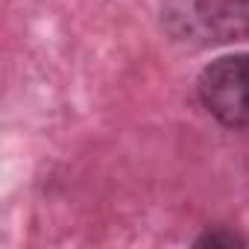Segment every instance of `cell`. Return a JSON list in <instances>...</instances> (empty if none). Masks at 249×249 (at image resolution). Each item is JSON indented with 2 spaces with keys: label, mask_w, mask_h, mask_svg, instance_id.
Masks as SVG:
<instances>
[{
  "label": "cell",
  "mask_w": 249,
  "mask_h": 249,
  "mask_svg": "<svg viewBox=\"0 0 249 249\" xmlns=\"http://www.w3.org/2000/svg\"><path fill=\"white\" fill-rule=\"evenodd\" d=\"M199 106L226 129H249V50L217 56L196 76Z\"/></svg>",
  "instance_id": "7a4b0ae2"
},
{
  "label": "cell",
  "mask_w": 249,
  "mask_h": 249,
  "mask_svg": "<svg viewBox=\"0 0 249 249\" xmlns=\"http://www.w3.org/2000/svg\"><path fill=\"white\" fill-rule=\"evenodd\" d=\"M194 246H211V249L226 246V249H231V246H249V237H243L240 231H234L229 226H214V229L208 226L202 234L194 237Z\"/></svg>",
  "instance_id": "3957f363"
},
{
  "label": "cell",
  "mask_w": 249,
  "mask_h": 249,
  "mask_svg": "<svg viewBox=\"0 0 249 249\" xmlns=\"http://www.w3.org/2000/svg\"><path fill=\"white\" fill-rule=\"evenodd\" d=\"M159 24L188 50L249 41V0H161Z\"/></svg>",
  "instance_id": "6da1fadb"
}]
</instances>
